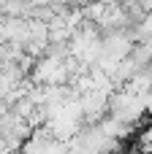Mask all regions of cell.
<instances>
[{"mask_svg": "<svg viewBox=\"0 0 152 154\" xmlns=\"http://www.w3.org/2000/svg\"><path fill=\"white\" fill-rule=\"evenodd\" d=\"M139 152L141 154H152V127L139 133Z\"/></svg>", "mask_w": 152, "mask_h": 154, "instance_id": "cell-1", "label": "cell"}]
</instances>
